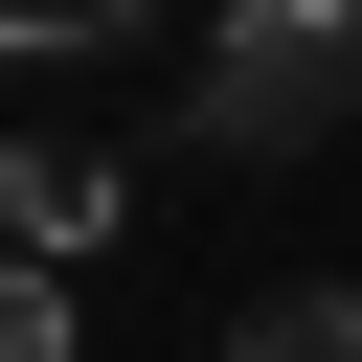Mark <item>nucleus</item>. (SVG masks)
<instances>
[{"label":"nucleus","mask_w":362,"mask_h":362,"mask_svg":"<svg viewBox=\"0 0 362 362\" xmlns=\"http://www.w3.org/2000/svg\"><path fill=\"white\" fill-rule=\"evenodd\" d=\"M0 362H68V272H0Z\"/></svg>","instance_id":"39448f33"},{"label":"nucleus","mask_w":362,"mask_h":362,"mask_svg":"<svg viewBox=\"0 0 362 362\" xmlns=\"http://www.w3.org/2000/svg\"><path fill=\"white\" fill-rule=\"evenodd\" d=\"M226 362H362V294H272V317H249Z\"/></svg>","instance_id":"7ed1b4c3"},{"label":"nucleus","mask_w":362,"mask_h":362,"mask_svg":"<svg viewBox=\"0 0 362 362\" xmlns=\"http://www.w3.org/2000/svg\"><path fill=\"white\" fill-rule=\"evenodd\" d=\"M113 204H136V158H0V226H23V272H68Z\"/></svg>","instance_id":"f03ea898"},{"label":"nucleus","mask_w":362,"mask_h":362,"mask_svg":"<svg viewBox=\"0 0 362 362\" xmlns=\"http://www.w3.org/2000/svg\"><path fill=\"white\" fill-rule=\"evenodd\" d=\"M226 158H317L339 113H362V0H226V45H204V90H181Z\"/></svg>","instance_id":"f257e3e1"},{"label":"nucleus","mask_w":362,"mask_h":362,"mask_svg":"<svg viewBox=\"0 0 362 362\" xmlns=\"http://www.w3.org/2000/svg\"><path fill=\"white\" fill-rule=\"evenodd\" d=\"M158 0H0V45H136Z\"/></svg>","instance_id":"20e7f679"}]
</instances>
